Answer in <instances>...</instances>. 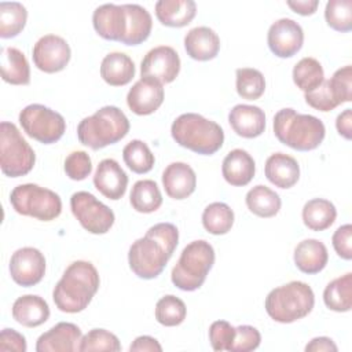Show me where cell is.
<instances>
[{
    "mask_svg": "<svg viewBox=\"0 0 352 352\" xmlns=\"http://www.w3.org/2000/svg\"><path fill=\"white\" fill-rule=\"evenodd\" d=\"M72 56L67 41L56 34L40 37L32 50L34 66L44 73H58L63 70Z\"/></svg>",
    "mask_w": 352,
    "mask_h": 352,
    "instance_id": "13",
    "label": "cell"
},
{
    "mask_svg": "<svg viewBox=\"0 0 352 352\" xmlns=\"http://www.w3.org/2000/svg\"><path fill=\"white\" fill-rule=\"evenodd\" d=\"M235 87L242 99L256 100L265 91V78L257 69L239 67L235 72Z\"/></svg>",
    "mask_w": 352,
    "mask_h": 352,
    "instance_id": "38",
    "label": "cell"
},
{
    "mask_svg": "<svg viewBox=\"0 0 352 352\" xmlns=\"http://www.w3.org/2000/svg\"><path fill=\"white\" fill-rule=\"evenodd\" d=\"M100 77L111 87H122L135 77V63L124 52H110L100 63Z\"/></svg>",
    "mask_w": 352,
    "mask_h": 352,
    "instance_id": "28",
    "label": "cell"
},
{
    "mask_svg": "<svg viewBox=\"0 0 352 352\" xmlns=\"http://www.w3.org/2000/svg\"><path fill=\"white\" fill-rule=\"evenodd\" d=\"M228 122L238 136L253 139L264 132L265 114L258 106L241 103L230 110Z\"/></svg>",
    "mask_w": 352,
    "mask_h": 352,
    "instance_id": "21",
    "label": "cell"
},
{
    "mask_svg": "<svg viewBox=\"0 0 352 352\" xmlns=\"http://www.w3.org/2000/svg\"><path fill=\"white\" fill-rule=\"evenodd\" d=\"M202 226L213 235H224L234 226V212L224 202H212L202 212Z\"/></svg>",
    "mask_w": 352,
    "mask_h": 352,
    "instance_id": "36",
    "label": "cell"
},
{
    "mask_svg": "<svg viewBox=\"0 0 352 352\" xmlns=\"http://www.w3.org/2000/svg\"><path fill=\"white\" fill-rule=\"evenodd\" d=\"M292 76L297 88L304 91V94L316 89L324 81V72L320 62L311 56L300 59L294 65Z\"/></svg>",
    "mask_w": 352,
    "mask_h": 352,
    "instance_id": "35",
    "label": "cell"
},
{
    "mask_svg": "<svg viewBox=\"0 0 352 352\" xmlns=\"http://www.w3.org/2000/svg\"><path fill=\"white\" fill-rule=\"evenodd\" d=\"M10 204L16 213L41 221L55 220L62 212L60 197L55 191L34 183L14 187L10 194Z\"/></svg>",
    "mask_w": 352,
    "mask_h": 352,
    "instance_id": "9",
    "label": "cell"
},
{
    "mask_svg": "<svg viewBox=\"0 0 352 352\" xmlns=\"http://www.w3.org/2000/svg\"><path fill=\"white\" fill-rule=\"evenodd\" d=\"M197 14V4L192 0H158L155 3L157 19L169 28L187 26Z\"/></svg>",
    "mask_w": 352,
    "mask_h": 352,
    "instance_id": "27",
    "label": "cell"
},
{
    "mask_svg": "<svg viewBox=\"0 0 352 352\" xmlns=\"http://www.w3.org/2000/svg\"><path fill=\"white\" fill-rule=\"evenodd\" d=\"M170 135L179 146L202 155L214 154L224 143L223 128L197 113L180 114L172 122Z\"/></svg>",
    "mask_w": 352,
    "mask_h": 352,
    "instance_id": "5",
    "label": "cell"
},
{
    "mask_svg": "<svg viewBox=\"0 0 352 352\" xmlns=\"http://www.w3.org/2000/svg\"><path fill=\"white\" fill-rule=\"evenodd\" d=\"M329 84L340 104L352 100V66L346 65L334 72Z\"/></svg>",
    "mask_w": 352,
    "mask_h": 352,
    "instance_id": "44",
    "label": "cell"
},
{
    "mask_svg": "<svg viewBox=\"0 0 352 352\" xmlns=\"http://www.w3.org/2000/svg\"><path fill=\"white\" fill-rule=\"evenodd\" d=\"M63 169L69 179L77 180V182L84 180L92 172L91 157L85 151H81V150L73 151L66 157Z\"/></svg>",
    "mask_w": 352,
    "mask_h": 352,
    "instance_id": "42",
    "label": "cell"
},
{
    "mask_svg": "<svg viewBox=\"0 0 352 352\" xmlns=\"http://www.w3.org/2000/svg\"><path fill=\"white\" fill-rule=\"evenodd\" d=\"M184 50L191 59L206 62L217 56L220 51V38L217 33L208 26H197L184 36Z\"/></svg>",
    "mask_w": 352,
    "mask_h": 352,
    "instance_id": "22",
    "label": "cell"
},
{
    "mask_svg": "<svg viewBox=\"0 0 352 352\" xmlns=\"http://www.w3.org/2000/svg\"><path fill=\"white\" fill-rule=\"evenodd\" d=\"M267 43L270 51L278 58H292L304 44L302 28L290 18H280L270 26Z\"/></svg>",
    "mask_w": 352,
    "mask_h": 352,
    "instance_id": "15",
    "label": "cell"
},
{
    "mask_svg": "<svg viewBox=\"0 0 352 352\" xmlns=\"http://www.w3.org/2000/svg\"><path fill=\"white\" fill-rule=\"evenodd\" d=\"M164 84L153 77H140L126 95V104L138 116L153 114L164 102Z\"/></svg>",
    "mask_w": 352,
    "mask_h": 352,
    "instance_id": "17",
    "label": "cell"
},
{
    "mask_svg": "<svg viewBox=\"0 0 352 352\" xmlns=\"http://www.w3.org/2000/svg\"><path fill=\"white\" fill-rule=\"evenodd\" d=\"M1 78L12 85H28L30 82V66L22 51L15 47L1 50Z\"/></svg>",
    "mask_w": 352,
    "mask_h": 352,
    "instance_id": "29",
    "label": "cell"
},
{
    "mask_svg": "<svg viewBox=\"0 0 352 352\" xmlns=\"http://www.w3.org/2000/svg\"><path fill=\"white\" fill-rule=\"evenodd\" d=\"M235 337V327L227 320H216L209 327V341L213 351H230Z\"/></svg>",
    "mask_w": 352,
    "mask_h": 352,
    "instance_id": "45",
    "label": "cell"
},
{
    "mask_svg": "<svg viewBox=\"0 0 352 352\" xmlns=\"http://www.w3.org/2000/svg\"><path fill=\"white\" fill-rule=\"evenodd\" d=\"M8 268L10 275L16 285L30 287L44 278L45 257L38 249L25 246L12 253Z\"/></svg>",
    "mask_w": 352,
    "mask_h": 352,
    "instance_id": "14",
    "label": "cell"
},
{
    "mask_svg": "<svg viewBox=\"0 0 352 352\" xmlns=\"http://www.w3.org/2000/svg\"><path fill=\"white\" fill-rule=\"evenodd\" d=\"M293 258L296 267L301 272L314 275L326 267L329 261V253L326 245L322 241L308 238L296 246Z\"/></svg>",
    "mask_w": 352,
    "mask_h": 352,
    "instance_id": "26",
    "label": "cell"
},
{
    "mask_svg": "<svg viewBox=\"0 0 352 352\" xmlns=\"http://www.w3.org/2000/svg\"><path fill=\"white\" fill-rule=\"evenodd\" d=\"M315 305L312 287L301 280H292L272 289L265 297V311L278 323H293L305 318Z\"/></svg>",
    "mask_w": 352,
    "mask_h": 352,
    "instance_id": "7",
    "label": "cell"
},
{
    "mask_svg": "<svg viewBox=\"0 0 352 352\" xmlns=\"http://www.w3.org/2000/svg\"><path fill=\"white\" fill-rule=\"evenodd\" d=\"M179 243V231L172 223H158L136 239L128 252L131 271L142 279H154L164 271Z\"/></svg>",
    "mask_w": 352,
    "mask_h": 352,
    "instance_id": "2",
    "label": "cell"
},
{
    "mask_svg": "<svg viewBox=\"0 0 352 352\" xmlns=\"http://www.w3.org/2000/svg\"><path fill=\"white\" fill-rule=\"evenodd\" d=\"M274 133L280 143L293 150L311 151L323 142L326 128L318 117L285 107L274 116Z\"/></svg>",
    "mask_w": 352,
    "mask_h": 352,
    "instance_id": "4",
    "label": "cell"
},
{
    "mask_svg": "<svg viewBox=\"0 0 352 352\" xmlns=\"http://www.w3.org/2000/svg\"><path fill=\"white\" fill-rule=\"evenodd\" d=\"M131 352H161V344L150 336H139L129 346Z\"/></svg>",
    "mask_w": 352,
    "mask_h": 352,
    "instance_id": "49",
    "label": "cell"
},
{
    "mask_svg": "<svg viewBox=\"0 0 352 352\" xmlns=\"http://www.w3.org/2000/svg\"><path fill=\"white\" fill-rule=\"evenodd\" d=\"M326 307L336 312H348L352 308V274L333 279L323 292Z\"/></svg>",
    "mask_w": 352,
    "mask_h": 352,
    "instance_id": "33",
    "label": "cell"
},
{
    "mask_svg": "<svg viewBox=\"0 0 352 352\" xmlns=\"http://www.w3.org/2000/svg\"><path fill=\"white\" fill-rule=\"evenodd\" d=\"M324 19L327 25L341 33L352 29V0H330L326 3Z\"/></svg>",
    "mask_w": 352,
    "mask_h": 352,
    "instance_id": "41",
    "label": "cell"
},
{
    "mask_svg": "<svg viewBox=\"0 0 352 352\" xmlns=\"http://www.w3.org/2000/svg\"><path fill=\"white\" fill-rule=\"evenodd\" d=\"M302 223L311 231L327 230L337 217V209L333 202L324 198H312L302 208Z\"/></svg>",
    "mask_w": 352,
    "mask_h": 352,
    "instance_id": "30",
    "label": "cell"
},
{
    "mask_svg": "<svg viewBox=\"0 0 352 352\" xmlns=\"http://www.w3.org/2000/svg\"><path fill=\"white\" fill-rule=\"evenodd\" d=\"M26 338L14 329H3L0 333V351L26 352Z\"/></svg>",
    "mask_w": 352,
    "mask_h": 352,
    "instance_id": "48",
    "label": "cell"
},
{
    "mask_svg": "<svg viewBox=\"0 0 352 352\" xmlns=\"http://www.w3.org/2000/svg\"><path fill=\"white\" fill-rule=\"evenodd\" d=\"M307 352H337L338 348L329 337H315L305 345Z\"/></svg>",
    "mask_w": 352,
    "mask_h": 352,
    "instance_id": "50",
    "label": "cell"
},
{
    "mask_svg": "<svg viewBox=\"0 0 352 352\" xmlns=\"http://www.w3.org/2000/svg\"><path fill=\"white\" fill-rule=\"evenodd\" d=\"M336 128L338 133L346 140L352 138V110L351 109H345L341 114L337 116Z\"/></svg>",
    "mask_w": 352,
    "mask_h": 352,
    "instance_id": "51",
    "label": "cell"
},
{
    "mask_svg": "<svg viewBox=\"0 0 352 352\" xmlns=\"http://www.w3.org/2000/svg\"><path fill=\"white\" fill-rule=\"evenodd\" d=\"M131 206L139 213H153L162 205V194L151 179L138 180L129 194Z\"/></svg>",
    "mask_w": 352,
    "mask_h": 352,
    "instance_id": "32",
    "label": "cell"
},
{
    "mask_svg": "<svg viewBox=\"0 0 352 352\" xmlns=\"http://www.w3.org/2000/svg\"><path fill=\"white\" fill-rule=\"evenodd\" d=\"M70 209L81 227L95 235L106 234L114 224V212L88 191H77L70 197Z\"/></svg>",
    "mask_w": 352,
    "mask_h": 352,
    "instance_id": "12",
    "label": "cell"
},
{
    "mask_svg": "<svg viewBox=\"0 0 352 352\" xmlns=\"http://www.w3.org/2000/svg\"><path fill=\"white\" fill-rule=\"evenodd\" d=\"M122 158L125 165L135 173L143 175L153 169L155 158L150 147L139 139H133L122 148Z\"/></svg>",
    "mask_w": 352,
    "mask_h": 352,
    "instance_id": "37",
    "label": "cell"
},
{
    "mask_svg": "<svg viewBox=\"0 0 352 352\" xmlns=\"http://www.w3.org/2000/svg\"><path fill=\"white\" fill-rule=\"evenodd\" d=\"M248 209L258 217H274L282 206L280 197L267 186L257 184L250 188L245 197Z\"/></svg>",
    "mask_w": 352,
    "mask_h": 352,
    "instance_id": "31",
    "label": "cell"
},
{
    "mask_svg": "<svg viewBox=\"0 0 352 352\" xmlns=\"http://www.w3.org/2000/svg\"><path fill=\"white\" fill-rule=\"evenodd\" d=\"M80 352L91 351H109L118 352L121 351L120 340L116 334L106 329H92L85 336L81 337L78 344Z\"/></svg>",
    "mask_w": 352,
    "mask_h": 352,
    "instance_id": "40",
    "label": "cell"
},
{
    "mask_svg": "<svg viewBox=\"0 0 352 352\" xmlns=\"http://www.w3.org/2000/svg\"><path fill=\"white\" fill-rule=\"evenodd\" d=\"M162 186L166 195L172 199H186L195 191V172L186 162H172L162 172Z\"/></svg>",
    "mask_w": 352,
    "mask_h": 352,
    "instance_id": "20",
    "label": "cell"
},
{
    "mask_svg": "<svg viewBox=\"0 0 352 352\" xmlns=\"http://www.w3.org/2000/svg\"><path fill=\"white\" fill-rule=\"evenodd\" d=\"M95 32L104 40L139 45L151 33L153 18L139 4H102L92 14Z\"/></svg>",
    "mask_w": 352,
    "mask_h": 352,
    "instance_id": "1",
    "label": "cell"
},
{
    "mask_svg": "<svg viewBox=\"0 0 352 352\" xmlns=\"http://www.w3.org/2000/svg\"><path fill=\"white\" fill-rule=\"evenodd\" d=\"M100 278L89 261H73L54 287L52 300L56 308L66 314L84 311L99 290Z\"/></svg>",
    "mask_w": 352,
    "mask_h": 352,
    "instance_id": "3",
    "label": "cell"
},
{
    "mask_svg": "<svg viewBox=\"0 0 352 352\" xmlns=\"http://www.w3.org/2000/svg\"><path fill=\"white\" fill-rule=\"evenodd\" d=\"M180 72V58L175 48L158 45L150 50L140 63L142 77H153L162 84L172 82Z\"/></svg>",
    "mask_w": 352,
    "mask_h": 352,
    "instance_id": "16",
    "label": "cell"
},
{
    "mask_svg": "<svg viewBox=\"0 0 352 352\" xmlns=\"http://www.w3.org/2000/svg\"><path fill=\"white\" fill-rule=\"evenodd\" d=\"M129 128V120L122 110L117 106H103L80 121L77 138L81 144L92 150H100L124 139Z\"/></svg>",
    "mask_w": 352,
    "mask_h": 352,
    "instance_id": "6",
    "label": "cell"
},
{
    "mask_svg": "<svg viewBox=\"0 0 352 352\" xmlns=\"http://www.w3.org/2000/svg\"><path fill=\"white\" fill-rule=\"evenodd\" d=\"M15 322L25 327H37L50 318L48 302L37 294H25L18 297L11 309Z\"/></svg>",
    "mask_w": 352,
    "mask_h": 352,
    "instance_id": "25",
    "label": "cell"
},
{
    "mask_svg": "<svg viewBox=\"0 0 352 352\" xmlns=\"http://www.w3.org/2000/svg\"><path fill=\"white\" fill-rule=\"evenodd\" d=\"M265 177L279 188H290L300 179V165L296 158L285 153L271 154L264 166Z\"/></svg>",
    "mask_w": 352,
    "mask_h": 352,
    "instance_id": "24",
    "label": "cell"
},
{
    "mask_svg": "<svg viewBox=\"0 0 352 352\" xmlns=\"http://www.w3.org/2000/svg\"><path fill=\"white\" fill-rule=\"evenodd\" d=\"M36 162L34 150L21 135L15 124L1 121L0 124V166L8 177L28 175Z\"/></svg>",
    "mask_w": 352,
    "mask_h": 352,
    "instance_id": "10",
    "label": "cell"
},
{
    "mask_svg": "<svg viewBox=\"0 0 352 352\" xmlns=\"http://www.w3.org/2000/svg\"><path fill=\"white\" fill-rule=\"evenodd\" d=\"M94 186L107 199L118 201L126 191L128 175L116 160L104 158L96 166Z\"/></svg>",
    "mask_w": 352,
    "mask_h": 352,
    "instance_id": "18",
    "label": "cell"
},
{
    "mask_svg": "<svg viewBox=\"0 0 352 352\" xmlns=\"http://www.w3.org/2000/svg\"><path fill=\"white\" fill-rule=\"evenodd\" d=\"M221 173L228 184L235 187H243L249 184L254 177V160L246 150L234 148L224 157Z\"/></svg>",
    "mask_w": 352,
    "mask_h": 352,
    "instance_id": "23",
    "label": "cell"
},
{
    "mask_svg": "<svg viewBox=\"0 0 352 352\" xmlns=\"http://www.w3.org/2000/svg\"><path fill=\"white\" fill-rule=\"evenodd\" d=\"M28 21V11L22 3L1 1L0 3V37L12 38L18 36Z\"/></svg>",
    "mask_w": 352,
    "mask_h": 352,
    "instance_id": "34",
    "label": "cell"
},
{
    "mask_svg": "<svg viewBox=\"0 0 352 352\" xmlns=\"http://www.w3.org/2000/svg\"><path fill=\"white\" fill-rule=\"evenodd\" d=\"M261 342L260 331L249 324H241L235 327V337L230 352H250L258 348Z\"/></svg>",
    "mask_w": 352,
    "mask_h": 352,
    "instance_id": "46",
    "label": "cell"
},
{
    "mask_svg": "<svg viewBox=\"0 0 352 352\" xmlns=\"http://www.w3.org/2000/svg\"><path fill=\"white\" fill-rule=\"evenodd\" d=\"M186 315L187 308L184 301L173 294H166L161 297L155 304V319L162 326H179L184 322Z\"/></svg>",
    "mask_w": 352,
    "mask_h": 352,
    "instance_id": "39",
    "label": "cell"
},
{
    "mask_svg": "<svg viewBox=\"0 0 352 352\" xmlns=\"http://www.w3.org/2000/svg\"><path fill=\"white\" fill-rule=\"evenodd\" d=\"M286 4L297 14L300 15H312L315 14L318 6H319V1L318 0H287Z\"/></svg>",
    "mask_w": 352,
    "mask_h": 352,
    "instance_id": "52",
    "label": "cell"
},
{
    "mask_svg": "<svg viewBox=\"0 0 352 352\" xmlns=\"http://www.w3.org/2000/svg\"><path fill=\"white\" fill-rule=\"evenodd\" d=\"M331 242L336 253L341 258L344 260L352 258V226L351 224H344L338 227L333 234Z\"/></svg>",
    "mask_w": 352,
    "mask_h": 352,
    "instance_id": "47",
    "label": "cell"
},
{
    "mask_svg": "<svg viewBox=\"0 0 352 352\" xmlns=\"http://www.w3.org/2000/svg\"><path fill=\"white\" fill-rule=\"evenodd\" d=\"M304 99H305L307 104H309L311 107H314L319 111H331L337 106H340V103L329 84V80H324L316 89L307 92L304 95Z\"/></svg>",
    "mask_w": 352,
    "mask_h": 352,
    "instance_id": "43",
    "label": "cell"
},
{
    "mask_svg": "<svg viewBox=\"0 0 352 352\" xmlns=\"http://www.w3.org/2000/svg\"><path fill=\"white\" fill-rule=\"evenodd\" d=\"M18 118L23 132L43 144L56 143L66 131L63 116L44 104H28Z\"/></svg>",
    "mask_w": 352,
    "mask_h": 352,
    "instance_id": "11",
    "label": "cell"
},
{
    "mask_svg": "<svg viewBox=\"0 0 352 352\" xmlns=\"http://www.w3.org/2000/svg\"><path fill=\"white\" fill-rule=\"evenodd\" d=\"M214 249L205 241L190 242L180 253V257L170 272L172 283L183 292L199 289L214 264Z\"/></svg>",
    "mask_w": 352,
    "mask_h": 352,
    "instance_id": "8",
    "label": "cell"
},
{
    "mask_svg": "<svg viewBox=\"0 0 352 352\" xmlns=\"http://www.w3.org/2000/svg\"><path fill=\"white\" fill-rule=\"evenodd\" d=\"M82 337L80 327L70 322H59L36 341L37 352H74Z\"/></svg>",
    "mask_w": 352,
    "mask_h": 352,
    "instance_id": "19",
    "label": "cell"
}]
</instances>
